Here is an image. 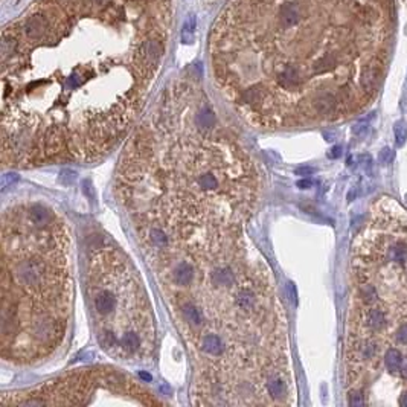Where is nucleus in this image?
I'll return each mask as SVG.
<instances>
[{"label":"nucleus","mask_w":407,"mask_h":407,"mask_svg":"<svg viewBox=\"0 0 407 407\" xmlns=\"http://www.w3.org/2000/svg\"><path fill=\"white\" fill-rule=\"evenodd\" d=\"M253 2L267 25L213 37L217 80L247 121H329L372 98L394 43V0Z\"/></svg>","instance_id":"nucleus-3"},{"label":"nucleus","mask_w":407,"mask_h":407,"mask_svg":"<svg viewBox=\"0 0 407 407\" xmlns=\"http://www.w3.org/2000/svg\"><path fill=\"white\" fill-rule=\"evenodd\" d=\"M95 394L127 395L137 401V404H159L151 394L139 386L127 375L116 374L113 369H89L87 372H77L63 377L58 381L46 385L34 394H26L21 400H14V406H86L92 404ZM8 404V406H9Z\"/></svg>","instance_id":"nucleus-7"},{"label":"nucleus","mask_w":407,"mask_h":407,"mask_svg":"<svg viewBox=\"0 0 407 407\" xmlns=\"http://www.w3.org/2000/svg\"><path fill=\"white\" fill-rule=\"evenodd\" d=\"M385 365L388 368V371L391 372H397L401 369L403 365V355L400 354L398 349H389L385 355Z\"/></svg>","instance_id":"nucleus-8"},{"label":"nucleus","mask_w":407,"mask_h":407,"mask_svg":"<svg viewBox=\"0 0 407 407\" xmlns=\"http://www.w3.org/2000/svg\"><path fill=\"white\" fill-rule=\"evenodd\" d=\"M378 159H380V163H383V165H391V163L394 162V151H392L391 148H385V150H381Z\"/></svg>","instance_id":"nucleus-13"},{"label":"nucleus","mask_w":407,"mask_h":407,"mask_svg":"<svg viewBox=\"0 0 407 407\" xmlns=\"http://www.w3.org/2000/svg\"><path fill=\"white\" fill-rule=\"evenodd\" d=\"M87 259V304L101 349L128 365L147 363L156 349V325L136 269L107 241L97 240Z\"/></svg>","instance_id":"nucleus-6"},{"label":"nucleus","mask_w":407,"mask_h":407,"mask_svg":"<svg viewBox=\"0 0 407 407\" xmlns=\"http://www.w3.org/2000/svg\"><path fill=\"white\" fill-rule=\"evenodd\" d=\"M394 134H395V140H397V145H403L406 142L407 137V130L406 125L403 122H397L395 127H394Z\"/></svg>","instance_id":"nucleus-12"},{"label":"nucleus","mask_w":407,"mask_h":407,"mask_svg":"<svg viewBox=\"0 0 407 407\" xmlns=\"http://www.w3.org/2000/svg\"><path fill=\"white\" fill-rule=\"evenodd\" d=\"M117 194L139 223L244 226L258 202L255 163L210 102L168 90L121 157Z\"/></svg>","instance_id":"nucleus-4"},{"label":"nucleus","mask_w":407,"mask_h":407,"mask_svg":"<svg viewBox=\"0 0 407 407\" xmlns=\"http://www.w3.org/2000/svg\"><path fill=\"white\" fill-rule=\"evenodd\" d=\"M397 340L403 345H407V323L397 331Z\"/></svg>","instance_id":"nucleus-15"},{"label":"nucleus","mask_w":407,"mask_h":407,"mask_svg":"<svg viewBox=\"0 0 407 407\" xmlns=\"http://www.w3.org/2000/svg\"><path fill=\"white\" fill-rule=\"evenodd\" d=\"M349 404L351 406H363L365 404V400H363V395L360 392H352L349 395Z\"/></svg>","instance_id":"nucleus-14"},{"label":"nucleus","mask_w":407,"mask_h":407,"mask_svg":"<svg viewBox=\"0 0 407 407\" xmlns=\"http://www.w3.org/2000/svg\"><path fill=\"white\" fill-rule=\"evenodd\" d=\"M400 404H401V406H407V392L404 395H401V398H400Z\"/></svg>","instance_id":"nucleus-16"},{"label":"nucleus","mask_w":407,"mask_h":407,"mask_svg":"<svg viewBox=\"0 0 407 407\" xmlns=\"http://www.w3.org/2000/svg\"><path fill=\"white\" fill-rule=\"evenodd\" d=\"M2 236V355L38 362L61 345L69 325V232L52 207L20 203L5 210Z\"/></svg>","instance_id":"nucleus-5"},{"label":"nucleus","mask_w":407,"mask_h":407,"mask_svg":"<svg viewBox=\"0 0 407 407\" xmlns=\"http://www.w3.org/2000/svg\"><path fill=\"white\" fill-rule=\"evenodd\" d=\"M366 322H368L369 328H372V329H378V328H381L383 323H385V314H383V311L378 309V308H371V309L368 311Z\"/></svg>","instance_id":"nucleus-9"},{"label":"nucleus","mask_w":407,"mask_h":407,"mask_svg":"<svg viewBox=\"0 0 407 407\" xmlns=\"http://www.w3.org/2000/svg\"><path fill=\"white\" fill-rule=\"evenodd\" d=\"M401 369H403V375L404 377H407V358L403 362V365H401Z\"/></svg>","instance_id":"nucleus-17"},{"label":"nucleus","mask_w":407,"mask_h":407,"mask_svg":"<svg viewBox=\"0 0 407 407\" xmlns=\"http://www.w3.org/2000/svg\"><path fill=\"white\" fill-rule=\"evenodd\" d=\"M196 31V17L191 15L188 18V21L183 25V31H182V41L183 43H191L193 41V35Z\"/></svg>","instance_id":"nucleus-11"},{"label":"nucleus","mask_w":407,"mask_h":407,"mask_svg":"<svg viewBox=\"0 0 407 407\" xmlns=\"http://www.w3.org/2000/svg\"><path fill=\"white\" fill-rule=\"evenodd\" d=\"M391 259L395 262H406L407 261V246L404 243H397L391 249Z\"/></svg>","instance_id":"nucleus-10"},{"label":"nucleus","mask_w":407,"mask_h":407,"mask_svg":"<svg viewBox=\"0 0 407 407\" xmlns=\"http://www.w3.org/2000/svg\"><path fill=\"white\" fill-rule=\"evenodd\" d=\"M90 0L83 3V40L55 0L18 25L20 40L2 34L3 162L17 166L58 160H92L108 153L142 108L165 52L162 23L147 25L145 3L113 0L87 37Z\"/></svg>","instance_id":"nucleus-1"},{"label":"nucleus","mask_w":407,"mask_h":407,"mask_svg":"<svg viewBox=\"0 0 407 407\" xmlns=\"http://www.w3.org/2000/svg\"><path fill=\"white\" fill-rule=\"evenodd\" d=\"M137 232L194 362L197 403H289L282 305L243 226L140 223Z\"/></svg>","instance_id":"nucleus-2"}]
</instances>
